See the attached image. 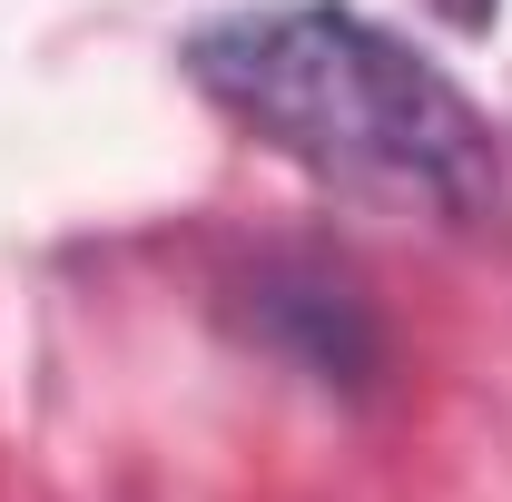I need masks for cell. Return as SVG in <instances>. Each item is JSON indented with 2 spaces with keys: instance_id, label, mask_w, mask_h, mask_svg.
<instances>
[{
  "instance_id": "obj_3",
  "label": "cell",
  "mask_w": 512,
  "mask_h": 502,
  "mask_svg": "<svg viewBox=\"0 0 512 502\" xmlns=\"http://www.w3.org/2000/svg\"><path fill=\"white\" fill-rule=\"evenodd\" d=\"M424 10H434L444 30H463V40H483V30L503 20V0H424Z\"/></svg>"
},
{
  "instance_id": "obj_2",
  "label": "cell",
  "mask_w": 512,
  "mask_h": 502,
  "mask_svg": "<svg viewBox=\"0 0 512 502\" xmlns=\"http://www.w3.org/2000/svg\"><path fill=\"white\" fill-rule=\"evenodd\" d=\"M247 296H256L247 325L296 365V375L345 384V394L375 375V315H365V296H355V276H335V266H316V256H276V266H256Z\"/></svg>"
},
{
  "instance_id": "obj_1",
  "label": "cell",
  "mask_w": 512,
  "mask_h": 502,
  "mask_svg": "<svg viewBox=\"0 0 512 502\" xmlns=\"http://www.w3.org/2000/svg\"><path fill=\"white\" fill-rule=\"evenodd\" d=\"M188 79L256 148H276L286 168L345 197L414 207L444 227L493 217L503 197L493 119L414 40H394L345 0H256V10L207 20L188 40Z\"/></svg>"
}]
</instances>
